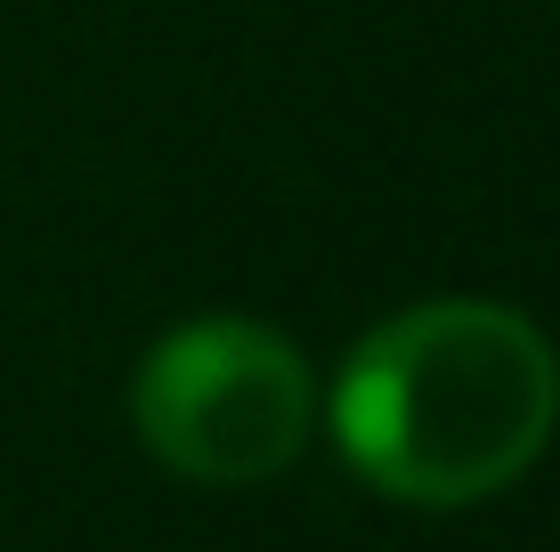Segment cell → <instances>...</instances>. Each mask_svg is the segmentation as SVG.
I'll return each instance as SVG.
<instances>
[{
	"instance_id": "obj_1",
	"label": "cell",
	"mask_w": 560,
	"mask_h": 552,
	"mask_svg": "<svg viewBox=\"0 0 560 552\" xmlns=\"http://www.w3.org/2000/svg\"><path fill=\"white\" fill-rule=\"evenodd\" d=\"M341 463L374 496L463 512L528 480L560 431V350L512 301L439 293L382 317L325 398Z\"/></svg>"
},
{
	"instance_id": "obj_2",
	"label": "cell",
	"mask_w": 560,
	"mask_h": 552,
	"mask_svg": "<svg viewBox=\"0 0 560 552\" xmlns=\"http://www.w3.org/2000/svg\"><path fill=\"white\" fill-rule=\"evenodd\" d=\"M325 423L317 366L260 317H187L130 374V431L171 480L260 488L308 455Z\"/></svg>"
}]
</instances>
